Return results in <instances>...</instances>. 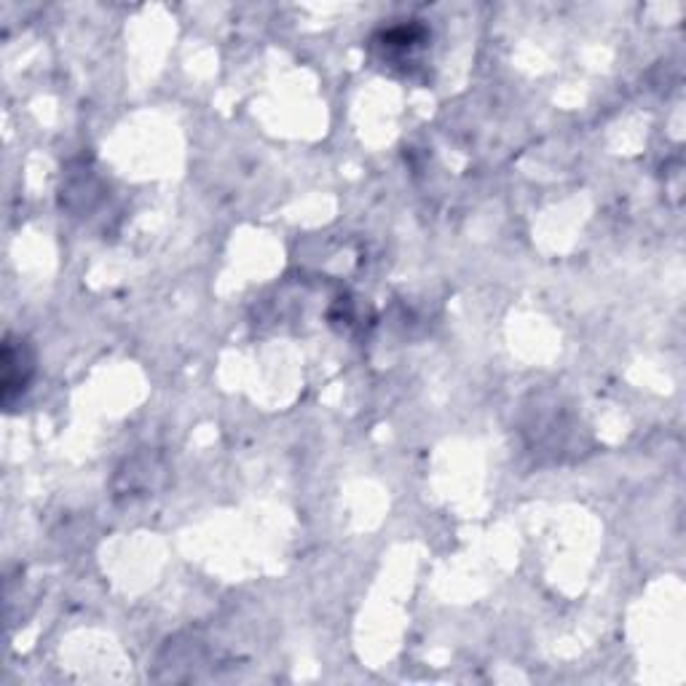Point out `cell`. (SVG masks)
<instances>
[{
	"instance_id": "1",
	"label": "cell",
	"mask_w": 686,
	"mask_h": 686,
	"mask_svg": "<svg viewBox=\"0 0 686 686\" xmlns=\"http://www.w3.org/2000/svg\"><path fill=\"white\" fill-rule=\"evenodd\" d=\"M30 376H33V354L27 352V343L9 335L3 343V400L11 402L14 395L25 392Z\"/></svg>"
}]
</instances>
